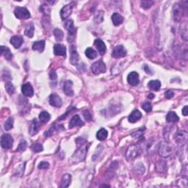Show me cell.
Listing matches in <instances>:
<instances>
[{
    "instance_id": "obj_27",
    "label": "cell",
    "mask_w": 188,
    "mask_h": 188,
    "mask_svg": "<svg viewBox=\"0 0 188 188\" xmlns=\"http://www.w3.org/2000/svg\"><path fill=\"white\" fill-rule=\"evenodd\" d=\"M1 54L2 55L5 57V58L7 60H11L12 58H13V54L11 53L10 49L7 46H1Z\"/></svg>"
},
{
    "instance_id": "obj_17",
    "label": "cell",
    "mask_w": 188,
    "mask_h": 188,
    "mask_svg": "<svg viewBox=\"0 0 188 188\" xmlns=\"http://www.w3.org/2000/svg\"><path fill=\"white\" fill-rule=\"evenodd\" d=\"M83 125H84V122L81 120L79 115H76L70 119L68 127H69L70 129H72L75 126H83Z\"/></svg>"
},
{
    "instance_id": "obj_44",
    "label": "cell",
    "mask_w": 188,
    "mask_h": 188,
    "mask_svg": "<svg viewBox=\"0 0 188 188\" xmlns=\"http://www.w3.org/2000/svg\"><path fill=\"white\" fill-rule=\"evenodd\" d=\"M182 114L183 115H185V116H187L188 115V107L187 106H185V107H183V109H182Z\"/></svg>"
},
{
    "instance_id": "obj_28",
    "label": "cell",
    "mask_w": 188,
    "mask_h": 188,
    "mask_svg": "<svg viewBox=\"0 0 188 188\" xmlns=\"http://www.w3.org/2000/svg\"><path fill=\"white\" fill-rule=\"evenodd\" d=\"M34 25H33L32 23H29L27 25L26 28H25L24 34L26 36L28 37V38H32L33 35H34Z\"/></svg>"
},
{
    "instance_id": "obj_6",
    "label": "cell",
    "mask_w": 188,
    "mask_h": 188,
    "mask_svg": "<svg viewBox=\"0 0 188 188\" xmlns=\"http://www.w3.org/2000/svg\"><path fill=\"white\" fill-rule=\"evenodd\" d=\"M13 139L8 134H4L1 137V146L5 149H11L13 147Z\"/></svg>"
},
{
    "instance_id": "obj_5",
    "label": "cell",
    "mask_w": 188,
    "mask_h": 188,
    "mask_svg": "<svg viewBox=\"0 0 188 188\" xmlns=\"http://www.w3.org/2000/svg\"><path fill=\"white\" fill-rule=\"evenodd\" d=\"M14 14L17 19H28L31 15L28 10L26 7H18L15 9Z\"/></svg>"
},
{
    "instance_id": "obj_39",
    "label": "cell",
    "mask_w": 188,
    "mask_h": 188,
    "mask_svg": "<svg viewBox=\"0 0 188 188\" xmlns=\"http://www.w3.org/2000/svg\"><path fill=\"white\" fill-rule=\"evenodd\" d=\"M27 143L26 140H21L20 142V143H19V146H18L16 151L17 152H23V151H24L27 148Z\"/></svg>"
},
{
    "instance_id": "obj_3",
    "label": "cell",
    "mask_w": 188,
    "mask_h": 188,
    "mask_svg": "<svg viewBox=\"0 0 188 188\" xmlns=\"http://www.w3.org/2000/svg\"><path fill=\"white\" fill-rule=\"evenodd\" d=\"M159 154L162 157H168L172 153V146L167 142H162L159 147Z\"/></svg>"
},
{
    "instance_id": "obj_32",
    "label": "cell",
    "mask_w": 188,
    "mask_h": 188,
    "mask_svg": "<svg viewBox=\"0 0 188 188\" xmlns=\"http://www.w3.org/2000/svg\"><path fill=\"white\" fill-rule=\"evenodd\" d=\"M5 89L6 91H7L10 95H13L15 91V87L13 86V84H12V82L10 81H7L5 82Z\"/></svg>"
},
{
    "instance_id": "obj_29",
    "label": "cell",
    "mask_w": 188,
    "mask_h": 188,
    "mask_svg": "<svg viewBox=\"0 0 188 188\" xmlns=\"http://www.w3.org/2000/svg\"><path fill=\"white\" fill-rule=\"evenodd\" d=\"M107 135H108V132L105 128H101L96 133V138L99 140L102 141L107 138Z\"/></svg>"
},
{
    "instance_id": "obj_21",
    "label": "cell",
    "mask_w": 188,
    "mask_h": 188,
    "mask_svg": "<svg viewBox=\"0 0 188 188\" xmlns=\"http://www.w3.org/2000/svg\"><path fill=\"white\" fill-rule=\"evenodd\" d=\"M11 44L13 45L15 49H19L23 44L22 37L19 35H14L11 38Z\"/></svg>"
},
{
    "instance_id": "obj_41",
    "label": "cell",
    "mask_w": 188,
    "mask_h": 188,
    "mask_svg": "<svg viewBox=\"0 0 188 188\" xmlns=\"http://www.w3.org/2000/svg\"><path fill=\"white\" fill-rule=\"evenodd\" d=\"M49 167V163L47 162H40V164H38V168L39 169H47Z\"/></svg>"
},
{
    "instance_id": "obj_40",
    "label": "cell",
    "mask_w": 188,
    "mask_h": 188,
    "mask_svg": "<svg viewBox=\"0 0 188 188\" xmlns=\"http://www.w3.org/2000/svg\"><path fill=\"white\" fill-rule=\"evenodd\" d=\"M142 108L143 109L146 113H149V112L152 110V106L149 102H145L144 104H143Z\"/></svg>"
},
{
    "instance_id": "obj_2",
    "label": "cell",
    "mask_w": 188,
    "mask_h": 188,
    "mask_svg": "<svg viewBox=\"0 0 188 188\" xmlns=\"http://www.w3.org/2000/svg\"><path fill=\"white\" fill-rule=\"evenodd\" d=\"M141 153V149L140 146L137 145H132L127 148L126 152V158L127 160H132L137 156H139Z\"/></svg>"
},
{
    "instance_id": "obj_46",
    "label": "cell",
    "mask_w": 188,
    "mask_h": 188,
    "mask_svg": "<svg viewBox=\"0 0 188 188\" xmlns=\"http://www.w3.org/2000/svg\"><path fill=\"white\" fill-rule=\"evenodd\" d=\"M101 187H109V186L107 185H101Z\"/></svg>"
},
{
    "instance_id": "obj_45",
    "label": "cell",
    "mask_w": 188,
    "mask_h": 188,
    "mask_svg": "<svg viewBox=\"0 0 188 188\" xmlns=\"http://www.w3.org/2000/svg\"><path fill=\"white\" fill-rule=\"evenodd\" d=\"M150 94H151V95L149 96V97H150V98H154V96L153 95V94H152V93H150Z\"/></svg>"
},
{
    "instance_id": "obj_4",
    "label": "cell",
    "mask_w": 188,
    "mask_h": 188,
    "mask_svg": "<svg viewBox=\"0 0 188 188\" xmlns=\"http://www.w3.org/2000/svg\"><path fill=\"white\" fill-rule=\"evenodd\" d=\"M106 69H107L106 65L102 60H98V61L92 64L91 66L92 72L96 75L105 73L106 72Z\"/></svg>"
},
{
    "instance_id": "obj_34",
    "label": "cell",
    "mask_w": 188,
    "mask_h": 188,
    "mask_svg": "<svg viewBox=\"0 0 188 188\" xmlns=\"http://www.w3.org/2000/svg\"><path fill=\"white\" fill-rule=\"evenodd\" d=\"M49 78L52 83H53V86H55L57 85V82H58V75H57L55 70H51L49 73Z\"/></svg>"
},
{
    "instance_id": "obj_36",
    "label": "cell",
    "mask_w": 188,
    "mask_h": 188,
    "mask_svg": "<svg viewBox=\"0 0 188 188\" xmlns=\"http://www.w3.org/2000/svg\"><path fill=\"white\" fill-rule=\"evenodd\" d=\"M31 148H32V150L35 153L41 152L44 150V148H43L42 145H41V143H34L33 145H32Z\"/></svg>"
},
{
    "instance_id": "obj_15",
    "label": "cell",
    "mask_w": 188,
    "mask_h": 188,
    "mask_svg": "<svg viewBox=\"0 0 188 188\" xmlns=\"http://www.w3.org/2000/svg\"><path fill=\"white\" fill-rule=\"evenodd\" d=\"M54 53L55 55L66 57V48L64 45L57 44L54 46Z\"/></svg>"
},
{
    "instance_id": "obj_19",
    "label": "cell",
    "mask_w": 188,
    "mask_h": 188,
    "mask_svg": "<svg viewBox=\"0 0 188 188\" xmlns=\"http://www.w3.org/2000/svg\"><path fill=\"white\" fill-rule=\"evenodd\" d=\"M39 128H40V124H39L38 121L36 119L32 120L30 123L29 129V133L30 134L31 136H34L35 135H36L38 132Z\"/></svg>"
},
{
    "instance_id": "obj_13",
    "label": "cell",
    "mask_w": 188,
    "mask_h": 188,
    "mask_svg": "<svg viewBox=\"0 0 188 188\" xmlns=\"http://www.w3.org/2000/svg\"><path fill=\"white\" fill-rule=\"evenodd\" d=\"M21 92L24 94V96L27 97H32L34 94V91H33V88L31 85L30 83L27 82V83L24 84L21 86Z\"/></svg>"
},
{
    "instance_id": "obj_9",
    "label": "cell",
    "mask_w": 188,
    "mask_h": 188,
    "mask_svg": "<svg viewBox=\"0 0 188 188\" xmlns=\"http://www.w3.org/2000/svg\"><path fill=\"white\" fill-rule=\"evenodd\" d=\"M126 55V50L121 45L115 46L112 52V56L115 58H123Z\"/></svg>"
},
{
    "instance_id": "obj_11",
    "label": "cell",
    "mask_w": 188,
    "mask_h": 188,
    "mask_svg": "<svg viewBox=\"0 0 188 188\" xmlns=\"http://www.w3.org/2000/svg\"><path fill=\"white\" fill-rule=\"evenodd\" d=\"M176 143L178 144H184L187 142V133L185 131H179L174 136Z\"/></svg>"
},
{
    "instance_id": "obj_25",
    "label": "cell",
    "mask_w": 188,
    "mask_h": 188,
    "mask_svg": "<svg viewBox=\"0 0 188 188\" xmlns=\"http://www.w3.org/2000/svg\"><path fill=\"white\" fill-rule=\"evenodd\" d=\"M112 21L115 26H119L123 21V17L119 13H115L112 15Z\"/></svg>"
},
{
    "instance_id": "obj_24",
    "label": "cell",
    "mask_w": 188,
    "mask_h": 188,
    "mask_svg": "<svg viewBox=\"0 0 188 188\" xmlns=\"http://www.w3.org/2000/svg\"><path fill=\"white\" fill-rule=\"evenodd\" d=\"M70 182H71V176L68 173H66L62 176L61 185H60V187H68L70 185Z\"/></svg>"
},
{
    "instance_id": "obj_10",
    "label": "cell",
    "mask_w": 188,
    "mask_h": 188,
    "mask_svg": "<svg viewBox=\"0 0 188 188\" xmlns=\"http://www.w3.org/2000/svg\"><path fill=\"white\" fill-rule=\"evenodd\" d=\"M79 60V56L78 54L76 48L74 46H71L70 47V63L74 66L77 65Z\"/></svg>"
},
{
    "instance_id": "obj_33",
    "label": "cell",
    "mask_w": 188,
    "mask_h": 188,
    "mask_svg": "<svg viewBox=\"0 0 188 188\" xmlns=\"http://www.w3.org/2000/svg\"><path fill=\"white\" fill-rule=\"evenodd\" d=\"M54 35L55 39L58 41H61L64 37V34L62 31L60 29H55L54 30Z\"/></svg>"
},
{
    "instance_id": "obj_26",
    "label": "cell",
    "mask_w": 188,
    "mask_h": 188,
    "mask_svg": "<svg viewBox=\"0 0 188 188\" xmlns=\"http://www.w3.org/2000/svg\"><path fill=\"white\" fill-rule=\"evenodd\" d=\"M166 120L169 123H176L179 121V118L176 115V113L173 111H170L166 115Z\"/></svg>"
},
{
    "instance_id": "obj_18",
    "label": "cell",
    "mask_w": 188,
    "mask_h": 188,
    "mask_svg": "<svg viewBox=\"0 0 188 188\" xmlns=\"http://www.w3.org/2000/svg\"><path fill=\"white\" fill-rule=\"evenodd\" d=\"M93 44L94 46L96 47L97 50L99 51V52L100 53L101 55H104V54H105L107 48H106V45L102 41L100 40V39H96V40H95V41L93 42Z\"/></svg>"
},
{
    "instance_id": "obj_14",
    "label": "cell",
    "mask_w": 188,
    "mask_h": 188,
    "mask_svg": "<svg viewBox=\"0 0 188 188\" xmlns=\"http://www.w3.org/2000/svg\"><path fill=\"white\" fill-rule=\"evenodd\" d=\"M127 81H128L129 85L132 86H136L138 85L140 79H139V74L135 71L131 72L128 75L127 77Z\"/></svg>"
},
{
    "instance_id": "obj_38",
    "label": "cell",
    "mask_w": 188,
    "mask_h": 188,
    "mask_svg": "<svg viewBox=\"0 0 188 188\" xmlns=\"http://www.w3.org/2000/svg\"><path fill=\"white\" fill-rule=\"evenodd\" d=\"M166 167V163L164 161H159L156 164V168L157 171L162 172L164 170V168Z\"/></svg>"
},
{
    "instance_id": "obj_7",
    "label": "cell",
    "mask_w": 188,
    "mask_h": 188,
    "mask_svg": "<svg viewBox=\"0 0 188 188\" xmlns=\"http://www.w3.org/2000/svg\"><path fill=\"white\" fill-rule=\"evenodd\" d=\"M74 7V4L73 3H70L66 5V6H64L61 9L60 11V17H61L62 20H65L67 18L70 16V15L72 13V10H73Z\"/></svg>"
},
{
    "instance_id": "obj_35",
    "label": "cell",
    "mask_w": 188,
    "mask_h": 188,
    "mask_svg": "<svg viewBox=\"0 0 188 188\" xmlns=\"http://www.w3.org/2000/svg\"><path fill=\"white\" fill-rule=\"evenodd\" d=\"M154 2L152 0H144L141 2V7L144 9H148L154 5Z\"/></svg>"
},
{
    "instance_id": "obj_31",
    "label": "cell",
    "mask_w": 188,
    "mask_h": 188,
    "mask_svg": "<svg viewBox=\"0 0 188 188\" xmlns=\"http://www.w3.org/2000/svg\"><path fill=\"white\" fill-rule=\"evenodd\" d=\"M85 55L87 58L91 59V60H93V59H95L97 57V52L93 48L88 47L87 49L85 50Z\"/></svg>"
},
{
    "instance_id": "obj_43",
    "label": "cell",
    "mask_w": 188,
    "mask_h": 188,
    "mask_svg": "<svg viewBox=\"0 0 188 188\" xmlns=\"http://www.w3.org/2000/svg\"><path fill=\"white\" fill-rule=\"evenodd\" d=\"M164 96H165V97L167 98V99H171V98H173V96H174V93L172 91H167L165 92V93H164Z\"/></svg>"
},
{
    "instance_id": "obj_12",
    "label": "cell",
    "mask_w": 188,
    "mask_h": 188,
    "mask_svg": "<svg viewBox=\"0 0 188 188\" xmlns=\"http://www.w3.org/2000/svg\"><path fill=\"white\" fill-rule=\"evenodd\" d=\"M49 104L53 107H60L62 105V101L58 94L52 93L49 96Z\"/></svg>"
},
{
    "instance_id": "obj_1",
    "label": "cell",
    "mask_w": 188,
    "mask_h": 188,
    "mask_svg": "<svg viewBox=\"0 0 188 188\" xmlns=\"http://www.w3.org/2000/svg\"><path fill=\"white\" fill-rule=\"evenodd\" d=\"M76 143L79 147L72 156V161L74 162H80L85 160L88 149V145L85 140L80 138L76 139Z\"/></svg>"
},
{
    "instance_id": "obj_37",
    "label": "cell",
    "mask_w": 188,
    "mask_h": 188,
    "mask_svg": "<svg viewBox=\"0 0 188 188\" xmlns=\"http://www.w3.org/2000/svg\"><path fill=\"white\" fill-rule=\"evenodd\" d=\"M13 127V118H9L7 121L5 122V129L6 130H11Z\"/></svg>"
},
{
    "instance_id": "obj_42",
    "label": "cell",
    "mask_w": 188,
    "mask_h": 188,
    "mask_svg": "<svg viewBox=\"0 0 188 188\" xmlns=\"http://www.w3.org/2000/svg\"><path fill=\"white\" fill-rule=\"evenodd\" d=\"M83 115H84V117H85V118L87 121H91L92 119V116H91V113H90L89 111H88V110L84 111Z\"/></svg>"
},
{
    "instance_id": "obj_23",
    "label": "cell",
    "mask_w": 188,
    "mask_h": 188,
    "mask_svg": "<svg viewBox=\"0 0 188 188\" xmlns=\"http://www.w3.org/2000/svg\"><path fill=\"white\" fill-rule=\"evenodd\" d=\"M45 48V41H38L35 42L32 45V49L37 52H44Z\"/></svg>"
},
{
    "instance_id": "obj_30",
    "label": "cell",
    "mask_w": 188,
    "mask_h": 188,
    "mask_svg": "<svg viewBox=\"0 0 188 188\" xmlns=\"http://www.w3.org/2000/svg\"><path fill=\"white\" fill-rule=\"evenodd\" d=\"M51 116L49 113L46 111H43L39 114V119H40L41 123H47L49 121Z\"/></svg>"
},
{
    "instance_id": "obj_22",
    "label": "cell",
    "mask_w": 188,
    "mask_h": 188,
    "mask_svg": "<svg viewBox=\"0 0 188 188\" xmlns=\"http://www.w3.org/2000/svg\"><path fill=\"white\" fill-rule=\"evenodd\" d=\"M148 87L152 91H158L161 88V82L159 80H152L148 83Z\"/></svg>"
},
{
    "instance_id": "obj_16",
    "label": "cell",
    "mask_w": 188,
    "mask_h": 188,
    "mask_svg": "<svg viewBox=\"0 0 188 188\" xmlns=\"http://www.w3.org/2000/svg\"><path fill=\"white\" fill-rule=\"evenodd\" d=\"M63 91L68 96H73L74 90H73V83L70 80H68L64 83L63 85Z\"/></svg>"
},
{
    "instance_id": "obj_20",
    "label": "cell",
    "mask_w": 188,
    "mask_h": 188,
    "mask_svg": "<svg viewBox=\"0 0 188 188\" xmlns=\"http://www.w3.org/2000/svg\"><path fill=\"white\" fill-rule=\"evenodd\" d=\"M141 118H142V114H141L140 112L139 111L138 109H135V110H133L132 113L129 115L128 119L129 122L134 123L140 120Z\"/></svg>"
},
{
    "instance_id": "obj_8",
    "label": "cell",
    "mask_w": 188,
    "mask_h": 188,
    "mask_svg": "<svg viewBox=\"0 0 188 188\" xmlns=\"http://www.w3.org/2000/svg\"><path fill=\"white\" fill-rule=\"evenodd\" d=\"M64 27L67 29L68 33V38H71V37H74L76 35V29L74 27V21L71 19H68L65 22L64 24Z\"/></svg>"
}]
</instances>
